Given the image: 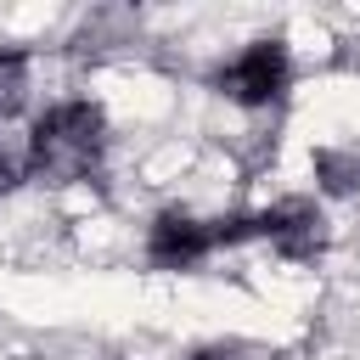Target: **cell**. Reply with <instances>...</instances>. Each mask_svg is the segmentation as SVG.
Instances as JSON below:
<instances>
[{"label":"cell","instance_id":"cell-1","mask_svg":"<svg viewBox=\"0 0 360 360\" xmlns=\"http://www.w3.org/2000/svg\"><path fill=\"white\" fill-rule=\"evenodd\" d=\"M107 152V112L96 101H56L34 118L28 129V158H34V174L39 180H79L101 163Z\"/></svg>","mask_w":360,"mask_h":360},{"label":"cell","instance_id":"cell-2","mask_svg":"<svg viewBox=\"0 0 360 360\" xmlns=\"http://www.w3.org/2000/svg\"><path fill=\"white\" fill-rule=\"evenodd\" d=\"M292 79V62H287V45L281 39H253L242 56H231L219 73H214V90L236 107H270Z\"/></svg>","mask_w":360,"mask_h":360},{"label":"cell","instance_id":"cell-3","mask_svg":"<svg viewBox=\"0 0 360 360\" xmlns=\"http://www.w3.org/2000/svg\"><path fill=\"white\" fill-rule=\"evenodd\" d=\"M214 248H219L214 219H197V214H186V208H163V214L152 219V231H146V259H152L158 270H191V264L208 259Z\"/></svg>","mask_w":360,"mask_h":360},{"label":"cell","instance_id":"cell-4","mask_svg":"<svg viewBox=\"0 0 360 360\" xmlns=\"http://www.w3.org/2000/svg\"><path fill=\"white\" fill-rule=\"evenodd\" d=\"M248 236H264L270 248H281V253H292V259H315L321 242H326V219H321L315 202L292 197V202H276V208L253 214V219H248Z\"/></svg>","mask_w":360,"mask_h":360},{"label":"cell","instance_id":"cell-5","mask_svg":"<svg viewBox=\"0 0 360 360\" xmlns=\"http://www.w3.org/2000/svg\"><path fill=\"white\" fill-rule=\"evenodd\" d=\"M28 174H34V158H28V135H17L11 124H0V197H6V191H17Z\"/></svg>","mask_w":360,"mask_h":360},{"label":"cell","instance_id":"cell-6","mask_svg":"<svg viewBox=\"0 0 360 360\" xmlns=\"http://www.w3.org/2000/svg\"><path fill=\"white\" fill-rule=\"evenodd\" d=\"M22 101H28V56L11 51V45H0V124H6Z\"/></svg>","mask_w":360,"mask_h":360},{"label":"cell","instance_id":"cell-7","mask_svg":"<svg viewBox=\"0 0 360 360\" xmlns=\"http://www.w3.org/2000/svg\"><path fill=\"white\" fill-rule=\"evenodd\" d=\"M321 180H326V191H354L360 186V152H321Z\"/></svg>","mask_w":360,"mask_h":360}]
</instances>
